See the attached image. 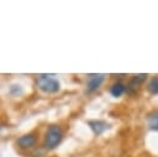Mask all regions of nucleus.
<instances>
[{
  "mask_svg": "<svg viewBox=\"0 0 158 157\" xmlns=\"http://www.w3.org/2000/svg\"><path fill=\"white\" fill-rule=\"evenodd\" d=\"M147 89L151 94H154V95L158 94V77H153L149 80V83L147 85Z\"/></svg>",
  "mask_w": 158,
  "mask_h": 157,
  "instance_id": "9",
  "label": "nucleus"
},
{
  "mask_svg": "<svg viewBox=\"0 0 158 157\" xmlns=\"http://www.w3.org/2000/svg\"><path fill=\"white\" fill-rule=\"evenodd\" d=\"M63 138V131L60 129V126L58 125H51L46 132V137H44V146L49 150L56 148L60 141Z\"/></svg>",
  "mask_w": 158,
  "mask_h": 157,
  "instance_id": "2",
  "label": "nucleus"
},
{
  "mask_svg": "<svg viewBox=\"0 0 158 157\" xmlns=\"http://www.w3.org/2000/svg\"><path fill=\"white\" fill-rule=\"evenodd\" d=\"M105 79V75L104 74H98V73H94V74H89L88 75V80H86V90L88 91H94L96 90L101 83L104 82Z\"/></svg>",
  "mask_w": 158,
  "mask_h": 157,
  "instance_id": "3",
  "label": "nucleus"
},
{
  "mask_svg": "<svg viewBox=\"0 0 158 157\" xmlns=\"http://www.w3.org/2000/svg\"><path fill=\"white\" fill-rule=\"evenodd\" d=\"M147 122H148V127L151 130L158 131V111H153L147 116Z\"/></svg>",
  "mask_w": 158,
  "mask_h": 157,
  "instance_id": "8",
  "label": "nucleus"
},
{
  "mask_svg": "<svg viewBox=\"0 0 158 157\" xmlns=\"http://www.w3.org/2000/svg\"><path fill=\"white\" fill-rule=\"evenodd\" d=\"M36 85L42 91H46V93H56L60 88L59 82L56 78H53L51 74H40V75H37Z\"/></svg>",
  "mask_w": 158,
  "mask_h": 157,
  "instance_id": "1",
  "label": "nucleus"
},
{
  "mask_svg": "<svg viewBox=\"0 0 158 157\" xmlns=\"http://www.w3.org/2000/svg\"><path fill=\"white\" fill-rule=\"evenodd\" d=\"M17 143H19V146L22 147V148H30V147H32V146L36 143V136L32 135V134L23 135V136H21V137L17 140Z\"/></svg>",
  "mask_w": 158,
  "mask_h": 157,
  "instance_id": "6",
  "label": "nucleus"
},
{
  "mask_svg": "<svg viewBox=\"0 0 158 157\" xmlns=\"http://www.w3.org/2000/svg\"><path fill=\"white\" fill-rule=\"evenodd\" d=\"M125 91H126V87H125V84L121 83V82H117V83L112 84V87L110 88V93H111V95L115 96V98L121 96Z\"/></svg>",
  "mask_w": 158,
  "mask_h": 157,
  "instance_id": "7",
  "label": "nucleus"
},
{
  "mask_svg": "<svg viewBox=\"0 0 158 157\" xmlns=\"http://www.w3.org/2000/svg\"><path fill=\"white\" fill-rule=\"evenodd\" d=\"M88 125L90 126V129L95 135H101L104 131H106L110 127V125L102 120H90L88 121Z\"/></svg>",
  "mask_w": 158,
  "mask_h": 157,
  "instance_id": "4",
  "label": "nucleus"
},
{
  "mask_svg": "<svg viewBox=\"0 0 158 157\" xmlns=\"http://www.w3.org/2000/svg\"><path fill=\"white\" fill-rule=\"evenodd\" d=\"M146 78H147V74H137V75H133V78L130 80V83H128V85H127V93H130V94H135L136 93V90L138 89V85L141 84V83H143L144 80H146Z\"/></svg>",
  "mask_w": 158,
  "mask_h": 157,
  "instance_id": "5",
  "label": "nucleus"
}]
</instances>
